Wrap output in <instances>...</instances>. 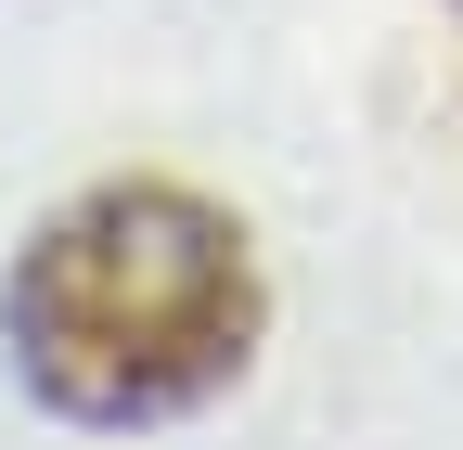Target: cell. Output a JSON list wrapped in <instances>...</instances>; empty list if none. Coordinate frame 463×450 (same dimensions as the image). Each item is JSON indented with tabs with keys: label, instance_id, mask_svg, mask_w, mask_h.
Wrapping results in <instances>:
<instances>
[{
	"label": "cell",
	"instance_id": "1",
	"mask_svg": "<svg viewBox=\"0 0 463 450\" xmlns=\"http://www.w3.org/2000/svg\"><path fill=\"white\" fill-rule=\"evenodd\" d=\"M0 334H14V373L65 425H167L219 399L258 348L245 219H219L206 193H167V181L78 193L14 258Z\"/></svg>",
	"mask_w": 463,
	"mask_h": 450
}]
</instances>
